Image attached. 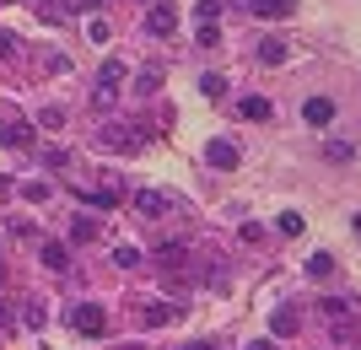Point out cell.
I'll return each instance as SVG.
<instances>
[{"mask_svg": "<svg viewBox=\"0 0 361 350\" xmlns=\"http://www.w3.org/2000/svg\"><path fill=\"white\" fill-rule=\"evenodd\" d=\"M97 146H103V151H119V156H135L140 146H146V135H140L135 124L114 119V124H103V130H97Z\"/></svg>", "mask_w": 361, "mask_h": 350, "instance_id": "obj_1", "label": "cell"}, {"mask_svg": "<svg viewBox=\"0 0 361 350\" xmlns=\"http://www.w3.org/2000/svg\"><path fill=\"white\" fill-rule=\"evenodd\" d=\"M135 313H140V329H167L189 313V302H140Z\"/></svg>", "mask_w": 361, "mask_h": 350, "instance_id": "obj_2", "label": "cell"}, {"mask_svg": "<svg viewBox=\"0 0 361 350\" xmlns=\"http://www.w3.org/2000/svg\"><path fill=\"white\" fill-rule=\"evenodd\" d=\"M146 32L151 38H173V32H178V6H173V0H157L146 11Z\"/></svg>", "mask_w": 361, "mask_h": 350, "instance_id": "obj_3", "label": "cell"}, {"mask_svg": "<svg viewBox=\"0 0 361 350\" xmlns=\"http://www.w3.org/2000/svg\"><path fill=\"white\" fill-rule=\"evenodd\" d=\"M167 211H173V194H162V189H140L135 194V215L140 221H162Z\"/></svg>", "mask_w": 361, "mask_h": 350, "instance_id": "obj_4", "label": "cell"}, {"mask_svg": "<svg viewBox=\"0 0 361 350\" xmlns=\"http://www.w3.org/2000/svg\"><path fill=\"white\" fill-rule=\"evenodd\" d=\"M71 323H75V335H103L108 313H103L97 302H75V307H71Z\"/></svg>", "mask_w": 361, "mask_h": 350, "instance_id": "obj_5", "label": "cell"}, {"mask_svg": "<svg viewBox=\"0 0 361 350\" xmlns=\"http://www.w3.org/2000/svg\"><path fill=\"white\" fill-rule=\"evenodd\" d=\"M32 140H38V135H32L27 119H0V146H22V151H27Z\"/></svg>", "mask_w": 361, "mask_h": 350, "instance_id": "obj_6", "label": "cell"}, {"mask_svg": "<svg viewBox=\"0 0 361 350\" xmlns=\"http://www.w3.org/2000/svg\"><path fill=\"white\" fill-rule=\"evenodd\" d=\"M205 162H211V168H221V173H232V168L243 162V151L232 146V140H211V146H205Z\"/></svg>", "mask_w": 361, "mask_h": 350, "instance_id": "obj_7", "label": "cell"}, {"mask_svg": "<svg viewBox=\"0 0 361 350\" xmlns=\"http://www.w3.org/2000/svg\"><path fill=\"white\" fill-rule=\"evenodd\" d=\"M270 329H275V339H291V335L302 329V313H297L291 302H281V307L270 313Z\"/></svg>", "mask_w": 361, "mask_h": 350, "instance_id": "obj_8", "label": "cell"}, {"mask_svg": "<svg viewBox=\"0 0 361 350\" xmlns=\"http://www.w3.org/2000/svg\"><path fill=\"white\" fill-rule=\"evenodd\" d=\"M302 119L313 124V130H324V124H334V103L329 97H307V103H302Z\"/></svg>", "mask_w": 361, "mask_h": 350, "instance_id": "obj_9", "label": "cell"}, {"mask_svg": "<svg viewBox=\"0 0 361 350\" xmlns=\"http://www.w3.org/2000/svg\"><path fill=\"white\" fill-rule=\"evenodd\" d=\"M248 11H254V16H291V11H297V0H248Z\"/></svg>", "mask_w": 361, "mask_h": 350, "instance_id": "obj_10", "label": "cell"}, {"mask_svg": "<svg viewBox=\"0 0 361 350\" xmlns=\"http://www.w3.org/2000/svg\"><path fill=\"white\" fill-rule=\"evenodd\" d=\"M38 259H44L49 270H71V248H65V243H44V248H38Z\"/></svg>", "mask_w": 361, "mask_h": 350, "instance_id": "obj_11", "label": "cell"}, {"mask_svg": "<svg viewBox=\"0 0 361 350\" xmlns=\"http://www.w3.org/2000/svg\"><path fill=\"white\" fill-rule=\"evenodd\" d=\"M238 113H243V119H254V124H264V119L275 113V108L264 103V97H243V103H238Z\"/></svg>", "mask_w": 361, "mask_h": 350, "instance_id": "obj_12", "label": "cell"}, {"mask_svg": "<svg viewBox=\"0 0 361 350\" xmlns=\"http://www.w3.org/2000/svg\"><path fill=\"white\" fill-rule=\"evenodd\" d=\"M286 54H291L286 38H264V44H259V60H264V65H281Z\"/></svg>", "mask_w": 361, "mask_h": 350, "instance_id": "obj_13", "label": "cell"}, {"mask_svg": "<svg viewBox=\"0 0 361 350\" xmlns=\"http://www.w3.org/2000/svg\"><path fill=\"white\" fill-rule=\"evenodd\" d=\"M183 254H189L183 243H162V248H157V264H162V270H178V264H183Z\"/></svg>", "mask_w": 361, "mask_h": 350, "instance_id": "obj_14", "label": "cell"}, {"mask_svg": "<svg viewBox=\"0 0 361 350\" xmlns=\"http://www.w3.org/2000/svg\"><path fill=\"white\" fill-rule=\"evenodd\" d=\"M324 275H334V254H324V248H318L313 259H307V280H324Z\"/></svg>", "mask_w": 361, "mask_h": 350, "instance_id": "obj_15", "label": "cell"}, {"mask_svg": "<svg viewBox=\"0 0 361 350\" xmlns=\"http://www.w3.org/2000/svg\"><path fill=\"white\" fill-rule=\"evenodd\" d=\"M350 156H356V151H350L345 140H324V162H334V168H345Z\"/></svg>", "mask_w": 361, "mask_h": 350, "instance_id": "obj_16", "label": "cell"}, {"mask_svg": "<svg viewBox=\"0 0 361 350\" xmlns=\"http://www.w3.org/2000/svg\"><path fill=\"white\" fill-rule=\"evenodd\" d=\"M71 237H75V243H92V237H97V221H92V215H75V221H71Z\"/></svg>", "mask_w": 361, "mask_h": 350, "instance_id": "obj_17", "label": "cell"}, {"mask_svg": "<svg viewBox=\"0 0 361 350\" xmlns=\"http://www.w3.org/2000/svg\"><path fill=\"white\" fill-rule=\"evenodd\" d=\"M114 264H119V270H140L146 259H140V248H130V243H124V248H114Z\"/></svg>", "mask_w": 361, "mask_h": 350, "instance_id": "obj_18", "label": "cell"}, {"mask_svg": "<svg viewBox=\"0 0 361 350\" xmlns=\"http://www.w3.org/2000/svg\"><path fill=\"white\" fill-rule=\"evenodd\" d=\"M38 162H44V168H65V162H71V151H65V146H44V151H38Z\"/></svg>", "mask_w": 361, "mask_h": 350, "instance_id": "obj_19", "label": "cell"}, {"mask_svg": "<svg viewBox=\"0 0 361 350\" xmlns=\"http://www.w3.org/2000/svg\"><path fill=\"white\" fill-rule=\"evenodd\" d=\"M195 38H200V49H216V44H221V27H216V22H200Z\"/></svg>", "mask_w": 361, "mask_h": 350, "instance_id": "obj_20", "label": "cell"}, {"mask_svg": "<svg viewBox=\"0 0 361 350\" xmlns=\"http://www.w3.org/2000/svg\"><path fill=\"white\" fill-rule=\"evenodd\" d=\"M345 313H350L345 296H324V318H345Z\"/></svg>", "mask_w": 361, "mask_h": 350, "instance_id": "obj_21", "label": "cell"}, {"mask_svg": "<svg viewBox=\"0 0 361 350\" xmlns=\"http://www.w3.org/2000/svg\"><path fill=\"white\" fill-rule=\"evenodd\" d=\"M22 199H32V205H44V199H49V183H38V178H32V183H22Z\"/></svg>", "mask_w": 361, "mask_h": 350, "instance_id": "obj_22", "label": "cell"}, {"mask_svg": "<svg viewBox=\"0 0 361 350\" xmlns=\"http://www.w3.org/2000/svg\"><path fill=\"white\" fill-rule=\"evenodd\" d=\"M38 124H44V130H65V108H44Z\"/></svg>", "mask_w": 361, "mask_h": 350, "instance_id": "obj_23", "label": "cell"}, {"mask_svg": "<svg viewBox=\"0 0 361 350\" xmlns=\"http://www.w3.org/2000/svg\"><path fill=\"white\" fill-rule=\"evenodd\" d=\"M135 87H140V92H157V87H162V70H157V65H151V70H140Z\"/></svg>", "mask_w": 361, "mask_h": 350, "instance_id": "obj_24", "label": "cell"}, {"mask_svg": "<svg viewBox=\"0 0 361 350\" xmlns=\"http://www.w3.org/2000/svg\"><path fill=\"white\" fill-rule=\"evenodd\" d=\"M200 92H205V97H226V76H205Z\"/></svg>", "mask_w": 361, "mask_h": 350, "instance_id": "obj_25", "label": "cell"}, {"mask_svg": "<svg viewBox=\"0 0 361 350\" xmlns=\"http://www.w3.org/2000/svg\"><path fill=\"white\" fill-rule=\"evenodd\" d=\"M16 49H22V38H16V32H0V60H11Z\"/></svg>", "mask_w": 361, "mask_h": 350, "instance_id": "obj_26", "label": "cell"}, {"mask_svg": "<svg viewBox=\"0 0 361 350\" xmlns=\"http://www.w3.org/2000/svg\"><path fill=\"white\" fill-rule=\"evenodd\" d=\"M281 232H286V237H297V232H302V215L286 211V215H281Z\"/></svg>", "mask_w": 361, "mask_h": 350, "instance_id": "obj_27", "label": "cell"}, {"mask_svg": "<svg viewBox=\"0 0 361 350\" xmlns=\"http://www.w3.org/2000/svg\"><path fill=\"white\" fill-rule=\"evenodd\" d=\"M195 11H200V22H216V11H221V0H200Z\"/></svg>", "mask_w": 361, "mask_h": 350, "instance_id": "obj_28", "label": "cell"}, {"mask_svg": "<svg viewBox=\"0 0 361 350\" xmlns=\"http://www.w3.org/2000/svg\"><path fill=\"white\" fill-rule=\"evenodd\" d=\"M71 11H92V6H103V0H65Z\"/></svg>", "mask_w": 361, "mask_h": 350, "instance_id": "obj_29", "label": "cell"}, {"mask_svg": "<svg viewBox=\"0 0 361 350\" xmlns=\"http://www.w3.org/2000/svg\"><path fill=\"white\" fill-rule=\"evenodd\" d=\"M189 350H221V339H195Z\"/></svg>", "mask_w": 361, "mask_h": 350, "instance_id": "obj_30", "label": "cell"}, {"mask_svg": "<svg viewBox=\"0 0 361 350\" xmlns=\"http://www.w3.org/2000/svg\"><path fill=\"white\" fill-rule=\"evenodd\" d=\"M350 232H356V237H361V215H350Z\"/></svg>", "mask_w": 361, "mask_h": 350, "instance_id": "obj_31", "label": "cell"}, {"mask_svg": "<svg viewBox=\"0 0 361 350\" xmlns=\"http://www.w3.org/2000/svg\"><path fill=\"white\" fill-rule=\"evenodd\" d=\"M0 323H11V313H6V307H0Z\"/></svg>", "mask_w": 361, "mask_h": 350, "instance_id": "obj_32", "label": "cell"}, {"mask_svg": "<svg viewBox=\"0 0 361 350\" xmlns=\"http://www.w3.org/2000/svg\"><path fill=\"white\" fill-rule=\"evenodd\" d=\"M248 350H270V345H264V339H259V345H248Z\"/></svg>", "mask_w": 361, "mask_h": 350, "instance_id": "obj_33", "label": "cell"}, {"mask_svg": "<svg viewBox=\"0 0 361 350\" xmlns=\"http://www.w3.org/2000/svg\"><path fill=\"white\" fill-rule=\"evenodd\" d=\"M130 350H140V345H130Z\"/></svg>", "mask_w": 361, "mask_h": 350, "instance_id": "obj_34", "label": "cell"}, {"mask_svg": "<svg viewBox=\"0 0 361 350\" xmlns=\"http://www.w3.org/2000/svg\"><path fill=\"white\" fill-rule=\"evenodd\" d=\"M356 350H361V339H356Z\"/></svg>", "mask_w": 361, "mask_h": 350, "instance_id": "obj_35", "label": "cell"}, {"mask_svg": "<svg viewBox=\"0 0 361 350\" xmlns=\"http://www.w3.org/2000/svg\"><path fill=\"white\" fill-rule=\"evenodd\" d=\"M0 189H6V183H0Z\"/></svg>", "mask_w": 361, "mask_h": 350, "instance_id": "obj_36", "label": "cell"}, {"mask_svg": "<svg viewBox=\"0 0 361 350\" xmlns=\"http://www.w3.org/2000/svg\"><path fill=\"white\" fill-rule=\"evenodd\" d=\"M0 275H6V270H0Z\"/></svg>", "mask_w": 361, "mask_h": 350, "instance_id": "obj_37", "label": "cell"}]
</instances>
